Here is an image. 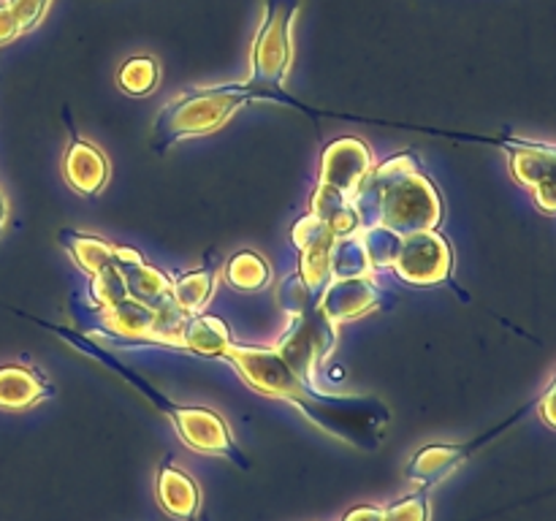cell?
Instances as JSON below:
<instances>
[{"label": "cell", "instance_id": "18", "mask_svg": "<svg viewBox=\"0 0 556 521\" xmlns=\"http://www.w3.org/2000/svg\"><path fill=\"white\" fill-rule=\"evenodd\" d=\"M217 282V266L206 264L204 269L188 271V275L172 280V302L182 309L185 315L204 313L206 302L215 293Z\"/></svg>", "mask_w": 556, "mask_h": 521}, {"label": "cell", "instance_id": "16", "mask_svg": "<svg viewBox=\"0 0 556 521\" xmlns=\"http://www.w3.org/2000/svg\"><path fill=\"white\" fill-rule=\"evenodd\" d=\"M117 269L125 277V291L136 302L147 304V307H161V304H166L172 298V280L161 269L147 264V260L117 264Z\"/></svg>", "mask_w": 556, "mask_h": 521}, {"label": "cell", "instance_id": "24", "mask_svg": "<svg viewBox=\"0 0 556 521\" xmlns=\"http://www.w3.org/2000/svg\"><path fill=\"white\" fill-rule=\"evenodd\" d=\"M90 296L101 309L112 307V304L123 302V298L128 296V291H125V277H123V271L117 269V264L103 266L101 271H96V275H92Z\"/></svg>", "mask_w": 556, "mask_h": 521}, {"label": "cell", "instance_id": "22", "mask_svg": "<svg viewBox=\"0 0 556 521\" xmlns=\"http://www.w3.org/2000/svg\"><path fill=\"white\" fill-rule=\"evenodd\" d=\"M157 81H161V65L150 54H136L119 65L117 85L128 96H150L155 92Z\"/></svg>", "mask_w": 556, "mask_h": 521}, {"label": "cell", "instance_id": "23", "mask_svg": "<svg viewBox=\"0 0 556 521\" xmlns=\"http://www.w3.org/2000/svg\"><path fill=\"white\" fill-rule=\"evenodd\" d=\"M356 237L362 239L364 250H367L369 264L380 266V269H389V266H394L396 253H400V247H402V239H405L386 226L358 228Z\"/></svg>", "mask_w": 556, "mask_h": 521}, {"label": "cell", "instance_id": "20", "mask_svg": "<svg viewBox=\"0 0 556 521\" xmlns=\"http://www.w3.org/2000/svg\"><path fill=\"white\" fill-rule=\"evenodd\" d=\"M271 280V266L255 250H242L226 264V282L237 291H261Z\"/></svg>", "mask_w": 556, "mask_h": 521}, {"label": "cell", "instance_id": "26", "mask_svg": "<svg viewBox=\"0 0 556 521\" xmlns=\"http://www.w3.org/2000/svg\"><path fill=\"white\" fill-rule=\"evenodd\" d=\"M535 407H538V412H541L543 423H546V427L556 429V378H554V383L546 389V394H543L541 399H538Z\"/></svg>", "mask_w": 556, "mask_h": 521}, {"label": "cell", "instance_id": "3", "mask_svg": "<svg viewBox=\"0 0 556 521\" xmlns=\"http://www.w3.org/2000/svg\"><path fill=\"white\" fill-rule=\"evenodd\" d=\"M43 326H47L49 331H54V334L63 336L65 342H71V345H74L79 353L96 358V361H101L103 367L114 369L119 378L128 380L130 385H136V389H139L141 394H144L147 399H150L152 405L163 412V416L172 418L179 440H182L190 450H199V454H210V456L212 454L226 456V459H233V461H239V465H244L242 454H239V448L233 445L231 429H228V423L223 421L220 412L210 410V407L174 405V402L166 399V396H163L155 385L147 383L141 374H136L134 369L125 367L123 361H117L114 356H109V353L103 351V347L98 345L90 334H79V331H71V329H63V326H52V323H43Z\"/></svg>", "mask_w": 556, "mask_h": 521}, {"label": "cell", "instance_id": "27", "mask_svg": "<svg viewBox=\"0 0 556 521\" xmlns=\"http://www.w3.org/2000/svg\"><path fill=\"white\" fill-rule=\"evenodd\" d=\"M20 36H22L20 25H16V20L11 16V11L5 9V3H0V43H9Z\"/></svg>", "mask_w": 556, "mask_h": 521}, {"label": "cell", "instance_id": "21", "mask_svg": "<svg viewBox=\"0 0 556 521\" xmlns=\"http://www.w3.org/2000/svg\"><path fill=\"white\" fill-rule=\"evenodd\" d=\"M372 264L367 258L362 239L356 233L337 237L331 244V280H353V277H367Z\"/></svg>", "mask_w": 556, "mask_h": 521}, {"label": "cell", "instance_id": "7", "mask_svg": "<svg viewBox=\"0 0 556 521\" xmlns=\"http://www.w3.org/2000/svg\"><path fill=\"white\" fill-rule=\"evenodd\" d=\"M391 269H396V275L413 285H438L454 271V253L438 231H418L402 239Z\"/></svg>", "mask_w": 556, "mask_h": 521}, {"label": "cell", "instance_id": "14", "mask_svg": "<svg viewBox=\"0 0 556 521\" xmlns=\"http://www.w3.org/2000/svg\"><path fill=\"white\" fill-rule=\"evenodd\" d=\"M155 497L161 508L177 521H193L201 508L199 483L174 465H161V470H157Z\"/></svg>", "mask_w": 556, "mask_h": 521}, {"label": "cell", "instance_id": "6", "mask_svg": "<svg viewBox=\"0 0 556 521\" xmlns=\"http://www.w3.org/2000/svg\"><path fill=\"white\" fill-rule=\"evenodd\" d=\"M253 101L244 81L239 85L217 87H190L188 92L168 101L152 125V150L166 152L168 147L179 144L193 136L212 134L223 128L239 106Z\"/></svg>", "mask_w": 556, "mask_h": 521}, {"label": "cell", "instance_id": "10", "mask_svg": "<svg viewBox=\"0 0 556 521\" xmlns=\"http://www.w3.org/2000/svg\"><path fill=\"white\" fill-rule=\"evenodd\" d=\"M380 298L383 296L367 277H353V280H331L318 296V307L326 315V320L340 329L348 320L372 313Z\"/></svg>", "mask_w": 556, "mask_h": 521}, {"label": "cell", "instance_id": "1", "mask_svg": "<svg viewBox=\"0 0 556 521\" xmlns=\"http://www.w3.org/2000/svg\"><path fill=\"white\" fill-rule=\"evenodd\" d=\"M226 361L237 367L239 378L264 396L291 402L299 407L309 423L324 429L326 434L356 448H375L380 445L389 423V405H383L375 396H342V394H320V389L307 385L280 356L275 347L266 345H231L223 351Z\"/></svg>", "mask_w": 556, "mask_h": 521}, {"label": "cell", "instance_id": "29", "mask_svg": "<svg viewBox=\"0 0 556 521\" xmlns=\"http://www.w3.org/2000/svg\"><path fill=\"white\" fill-rule=\"evenodd\" d=\"M5 220H9V204H5V195L3 190H0V233H3Z\"/></svg>", "mask_w": 556, "mask_h": 521}, {"label": "cell", "instance_id": "12", "mask_svg": "<svg viewBox=\"0 0 556 521\" xmlns=\"http://www.w3.org/2000/svg\"><path fill=\"white\" fill-rule=\"evenodd\" d=\"M65 182L81 195H96L109 182V161L98 147L74 136L63 157Z\"/></svg>", "mask_w": 556, "mask_h": 521}, {"label": "cell", "instance_id": "28", "mask_svg": "<svg viewBox=\"0 0 556 521\" xmlns=\"http://www.w3.org/2000/svg\"><path fill=\"white\" fill-rule=\"evenodd\" d=\"M380 519H383V508H378V505H356V508L348 510L342 521H380Z\"/></svg>", "mask_w": 556, "mask_h": 521}, {"label": "cell", "instance_id": "15", "mask_svg": "<svg viewBox=\"0 0 556 521\" xmlns=\"http://www.w3.org/2000/svg\"><path fill=\"white\" fill-rule=\"evenodd\" d=\"M231 345V331H228L226 320L217 315H190L179 334V347L182 351L201 353V356H223V351Z\"/></svg>", "mask_w": 556, "mask_h": 521}, {"label": "cell", "instance_id": "13", "mask_svg": "<svg viewBox=\"0 0 556 521\" xmlns=\"http://www.w3.org/2000/svg\"><path fill=\"white\" fill-rule=\"evenodd\" d=\"M49 396H54V389L38 369L22 364L0 367V410H30Z\"/></svg>", "mask_w": 556, "mask_h": 521}, {"label": "cell", "instance_id": "25", "mask_svg": "<svg viewBox=\"0 0 556 521\" xmlns=\"http://www.w3.org/2000/svg\"><path fill=\"white\" fill-rule=\"evenodd\" d=\"M380 521H429V499L424 492L407 494L383 510Z\"/></svg>", "mask_w": 556, "mask_h": 521}, {"label": "cell", "instance_id": "5", "mask_svg": "<svg viewBox=\"0 0 556 521\" xmlns=\"http://www.w3.org/2000/svg\"><path fill=\"white\" fill-rule=\"evenodd\" d=\"M299 11L302 0H264V16L250 49V74L244 79L253 101H280L304 109L286 96V79L293 65V22Z\"/></svg>", "mask_w": 556, "mask_h": 521}, {"label": "cell", "instance_id": "11", "mask_svg": "<svg viewBox=\"0 0 556 521\" xmlns=\"http://www.w3.org/2000/svg\"><path fill=\"white\" fill-rule=\"evenodd\" d=\"M369 168H372V152L362 139H337L326 147L318 182L351 195Z\"/></svg>", "mask_w": 556, "mask_h": 521}, {"label": "cell", "instance_id": "19", "mask_svg": "<svg viewBox=\"0 0 556 521\" xmlns=\"http://www.w3.org/2000/svg\"><path fill=\"white\" fill-rule=\"evenodd\" d=\"M58 239H60V244L68 250L71 258L76 260V266L85 271H90V275L101 271L103 266L114 264V242H109V239L74 231V228H63Z\"/></svg>", "mask_w": 556, "mask_h": 521}, {"label": "cell", "instance_id": "8", "mask_svg": "<svg viewBox=\"0 0 556 521\" xmlns=\"http://www.w3.org/2000/svg\"><path fill=\"white\" fill-rule=\"evenodd\" d=\"M291 239L299 253H302L299 275L307 282L313 296H320L324 288L331 282V244H334L337 233L331 231L329 223L320 220V217H315L309 212L307 217H302L293 226Z\"/></svg>", "mask_w": 556, "mask_h": 521}, {"label": "cell", "instance_id": "9", "mask_svg": "<svg viewBox=\"0 0 556 521\" xmlns=\"http://www.w3.org/2000/svg\"><path fill=\"white\" fill-rule=\"evenodd\" d=\"M527 410L516 412V418H510L508 423H503V427H497L494 432H489L483 440H476V443H462V445H445V443H438V445H427V448L418 450L416 456L410 459V465H407V478H410L413 483H418V486H438L440 481H445V478L451 475V472L459 470L462 465H465L467 459H470L472 454H476L478 445H483L486 440H492L494 434H500L503 429H508L510 423L519 421L521 416H525Z\"/></svg>", "mask_w": 556, "mask_h": 521}, {"label": "cell", "instance_id": "17", "mask_svg": "<svg viewBox=\"0 0 556 521\" xmlns=\"http://www.w3.org/2000/svg\"><path fill=\"white\" fill-rule=\"evenodd\" d=\"M313 215L329 223L337 237H348V233L358 231V215L353 209L351 195L331 188V185L318 182L313 195Z\"/></svg>", "mask_w": 556, "mask_h": 521}, {"label": "cell", "instance_id": "2", "mask_svg": "<svg viewBox=\"0 0 556 521\" xmlns=\"http://www.w3.org/2000/svg\"><path fill=\"white\" fill-rule=\"evenodd\" d=\"M358 228L386 226L400 237L434 231L443 217V201L410 152L369 168L351 193Z\"/></svg>", "mask_w": 556, "mask_h": 521}, {"label": "cell", "instance_id": "4", "mask_svg": "<svg viewBox=\"0 0 556 521\" xmlns=\"http://www.w3.org/2000/svg\"><path fill=\"white\" fill-rule=\"evenodd\" d=\"M277 302L282 304L288 315H291V323H288L286 334L277 340L275 351L299 378L307 385L318 389V369L324 367L326 358L334 353L337 347V326H331L326 320V315L320 313L318 296H313V291L307 288V282L302 280L299 271L288 275L286 280L277 288Z\"/></svg>", "mask_w": 556, "mask_h": 521}]
</instances>
